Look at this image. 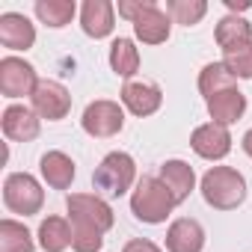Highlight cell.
Listing matches in <instances>:
<instances>
[{
  "label": "cell",
  "instance_id": "obj_1",
  "mask_svg": "<svg viewBox=\"0 0 252 252\" xmlns=\"http://www.w3.org/2000/svg\"><path fill=\"white\" fill-rule=\"evenodd\" d=\"M175 196L169 193V187L155 178V175H143L137 181V190L131 193V211L140 222H149V225H158V222H166V217L172 214L175 208Z\"/></svg>",
  "mask_w": 252,
  "mask_h": 252
},
{
  "label": "cell",
  "instance_id": "obj_2",
  "mask_svg": "<svg viewBox=\"0 0 252 252\" xmlns=\"http://www.w3.org/2000/svg\"><path fill=\"white\" fill-rule=\"evenodd\" d=\"M202 196L217 211H234L246 199V181L231 166H211L202 175Z\"/></svg>",
  "mask_w": 252,
  "mask_h": 252
},
{
  "label": "cell",
  "instance_id": "obj_3",
  "mask_svg": "<svg viewBox=\"0 0 252 252\" xmlns=\"http://www.w3.org/2000/svg\"><path fill=\"white\" fill-rule=\"evenodd\" d=\"M137 178V163L128 152H110L92 172V184L104 196H125Z\"/></svg>",
  "mask_w": 252,
  "mask_h": 252
},
{
  "label": "cell",
  "instance_id": "obj_4",
  "mask_svg": "<svg viewBox=\"0 0 252 252\" xmlns=\"http://www.w3.org/2000/svg\"><path fill=\"white\" fill-rule=\"evenodd\" d=\"M3 202H6V208L12 214L33 217L45 205V190L30 172H12L3 181Z\"/></svg>",
  "mask_w": 252,
  "mask_h": 252
},
{
  "label": "cell",
  "instance_id": "obj_5",
  "mask_svg": "<svg viewBox=\"0 0 252 252\" xmlns=\"http://www.w3.org/2000/svg\"><path fill=\"white\" fill-rule=\"evenodd\" d=\"M65 208H68V222L74 225H86V228H95V231H110L116 217H113V208L101 199V196H92V193H71L65 199Z\"/></svg>",
  "mask_w": 252,
  "mask_h": 252
},
{
  "label": "cell",
  "instance_id": "obj_6",
  "mask_svg": "<svg viewBox=\"0 0 252 252\" xmlns=\"http://www.w3.org/2000/svg\"><path fill=\"white\" fill-rule=\"evenodd\" d=\"M83 131L89 137H98V140H107V137H116L122 128H125V110L116 104V101H92L86 110H83Z\"/></svg>",
  "mask_w": 252,
  "mask_h": 252
},
{
  "label": "cell",
  "instance_id": "obj_7",
  "mask_svg": "<svg viewBox=\"0 0 252 252\" xmlns=\"http://www.w3.org/2000/svg\"><path fill=\"white\" fill-rule=\"evenodd\" d=\"M39 86V77H36V68L21 60V57H3L0 60V92L6 98H24V95H33Z\"/></svg>",
  "mask_w": 252,
  "mask_h": 252
},
{
  "label": "cell",
  "instance_id": "obj_8",
  "mask_svg": "<svg viewBox=\"0 0 252 252\" xmlns=\"http://www.w3.org/2000/svg\"><path fill=\"white\" fill-rule=\"evenodd\" d=\"M30 101H33V110L39 113V119H48V122L65 119L71 110V95L60 80H39Z\"/></svg>",
  "mask_w": 252,
  "mask_h": 252
},
{
  "label": "cell",
  "instance_id": "obj_9",
  "mask_svg": "<svg viewBox=\"0 0 252 252\" xmlns=\"http://www.w3.org/2000/svg\"><path fill=\"white\" fill-rule=\"evenodd\" d=\"M190 146L199 158L205 160H222L228 152H231V134L225 125H217V122H208V125H199L190 137Z\"/></svg>",
  "mask_w": 252,
  "mask_h": 252
},
{
  "label": "cell",
  "instance_id": "obj_10",
  "mask_svg": "<svg viewBox=\"0 0 252 252\" xmlns=\"http://www.w3.org/2000/svg\"><path fill=\"white\" fill-rule=\"evenodd\" d=\"M3 134L12 140V143H30L39 137V113L33 107H24V104H9L3 110Z\"/></svg>",
  "mask_w": 252,
  "mask_h": 252
},
{
  "label": "cell",
  "instance_id": "obj_11",
  "mask_svg": "<svg viewBox=\"0 0 252 252\" xmlns=\"http://www.w3.org/2000/svg\"><path fill=\"white\" fill-rule=\"evenodd\" d=\"M122 104L128 107L134 116H152L160 110L163 104V92L158 83H149V80H128L122 89Z\"/></svg>",
  "mask_w": 252,
  "mask_h": 252
},
{
  "label": "cell",
  "instance_id": "obj_12",
  "mask_svg": "<svg viewBox=\"0 0 252 252\" xmlns=\"http://www.w3.org/2000/svg\"><path fill=\"white\" fill-rule=\"evenodd\" d=\"M36 42V27L21 12H3L0 15V45L9 51H30Z\"/></svg>",
  "mask_w": 252,
  "mask_h": 252
},
{
  "label": "cell",
  "instance_id": "obj_13",
  "mask_svg": "<svg viewBox=\"0 0 252 252\" xmlns=\"http://www.w3.org/2000/svg\"><path fill=\"white\" fill-rule=\"evenodd\" d=\"M80 27L92 39H107L116 27V6L110 0H86L80 9Z\"/></svg>",
  "mask_w": 252,
  "mask_h": 252
},
{
  "label": "cell",
  "instance_id": "obj_14",
  "mask_svg": "<svg viewBox=\"0 0 252 252\" xmlns=\"http://www.w3.org/2000/svg\"><path fill=\"white\" fill-rule=\"evenodd\" d=\"M166 249L169 252H202L205 249V228L199 220L181 217L166 231Z\"/></svg>",
  "mask_w": 252,
  "mask_h": 252
},
{
  "label": "cell",
  "instance_id": "obj_15",
  "mask_svg": "<svg viewBox=\"0 0 252 252\" xmlns=\"http://www.w3.org/2000/svg\"><path fill=\"white\" fill-rule=\"evenodd\" d=\"M169 27H172V18L158 6L152 3L137 21H134V33L143 45H163L169 39Z\"/></svg>",
  "mask_w": 252,
  "mask_h": 252
},
{
  "label": "cell",
  "instance_id": "obj_16",
  "mask_svg": "<svg viewBox=\"0 0 252 252\" xmlns=\"http://www.w3.org/2000/svg\"><path fill=\"white\" fill-rule=\"evenodd\" d=\"M208 113H211V119L217 122V125H234L243 113H246V95L237 89V86H231V89H222V92H217L214 98H208Z\"/></svg>",
  "mask_w": 252,
  "mask_h": 252
},
{
  "label": "cell",
  "instance_id": "obj_17",
  "mask_svg": "<svg viewBox=\"0 0 252 252\" xmlns=\"http://www.w3.org/2000/svg\"><path fill=\"white\" fill-rule=\"evenodd\" d=\"M42 178L54 190H68L74 181V160L65 152H45L42 155Z\"/></svg>",
  "mask_w": 252,
  "mask_h": 252
},
{
  "label": "cell",
  "instance_id": "obj_18",
  "mask_svg": "<svg viewBox=\"0 0 252 252\" xmlns=\"http://www.w3.org/2000/svg\"><path fill=\"white\" fill-rule=\"evenodd\" d=\"M160 181L169 187V193L175 196V202H184L193 193V187H196V172L184 160H166L160 166Z\"/></svg>",
  "mask_w": 252,
  "mask_h": 252
},
{
  "label": "cell",
  "instance_id": "obj_19",
  "mask_svg": "<svg viewBox=\"0 0 252 252\" xmlns=\"http://www.w3.org/2000/svg\"><path fill=\"white\" fill-rule=\"evenodd\" d=\"M217 45L222 48V54L237 51V48H243V45H252V24H249L246 18L225 15V18L217 24Z\"/></svg>",
  "mask_w": 252,
  "mask_h": 252
},
{
  "label": "cell",
  "instance_id": "obj_20",
  "mask_svg": "<svg viewBox=\"0 0 252 252\" xmlns=\"http://www.w3.org/2000/svg\"><path fill=\"white\" fill-rule=\"evenodd\" d=\"M39 243L45 252H63L71 246V222L65 217H48L39 225Z\"/></svg>",
  "mask_w": 252,
  "mask_h": 252
},
{
  "label": "cell",
  "instance_id": "obj_21",
  "mask_svg": "<svg viewBox=\"0 0 252 252\" xmlns=\"http://www.w3.org/2000/svg\"><path fill=\"white\" fill-rule=\"evenodd\" d=\"M110 68L119 77H134L140 71V51L131 39H116L110 45Z\"/></svg>",
  "mask_w": 252,
  "mask_h": 252
},
{
  "label": "cell",
  "instance_id": "obj_22",
  "mask_svg": "<svg viewBox=\"0 0 252 252\" xmlns=\"http://www.w3.org/2000/svg\"><path fill=\"white\" fill-rule=\"evenodd\" d=\"M0 249L3 252H33V234L27 231L24 222L18 220H3L0 222Z\"/></svg>",
  "mask_w": 252,
  "mask_h": 252
},
{
  "label": "cell",
  "instance_id": "obj_23",
  "mask_svg": "<svg viewBox=\"0 0 252 252\" xmlns=\"http://www.w3.org/2000/svg\"><path fill=\"white\" fill-rule=\"evenodd\" d=\"M74 12H77L74 0H36V15H39V21L48 24V27H54V30L65 27L74 18Z\"/></svg>",
  "mask_w": 252,
  "mask_h": 252
},
{
  "label": "cell",
  "instance_id": "obj_24",
  "mask_svg": "<svg viewBox=\"0 0 252 252\" xmlns=\"http://www.w3.org/2000/svg\"><path fill=\"white\" fill-rule=\"evenodd\" d=\"M231 86H234V77L228 74V68H225L222 63H208V65L199 71V92L205 95V101L214 98V95L222 92V89H231Z\"/></svg>",
  "mask_w": 252,
  "mask_h": 252
},
{
  "label": "cell",
  "instance_id": "obj_25",
  "mask_svg": "<svg viewBox=\"0 0 252 252\" xmlns=\"http://www.w3.org/2000/svg\"><path fill=\"white\" fill-rule=\"evenodd\" d=\"M205 12H208L205 0H166V15L175 24H184V27L199 24L205 18Z\"/></svg>",
  "mask_w": 252,
  "mask_h": 252
},
{
  "label": "cell",
  "instance_id": "obj_26",
  "mask_svg": "<svg viewBox=\"0 0 252 252\" xmlns=\"http://www.w3.org/2000/svg\"><path fill=\"white\" fill-rule=\"evenodd\" d=\"M222 65L228 68L231 77H243V80H252V45H243L237 51H228L222 57Z\"/></svg>",
  "mask_w": 252,
  "mask_h": 252
},
{
  "label": "cell",
  "instance_id": "obj_27",
  "mask_svg": "<svg viewBox=\"0 0 252 252\" xmlns=\"http://www.w3.org/2000/svg\"><path fill=\"white\" fill-rule=\"evenodd\" d=\"M101 246H104V234L101 231L71 222V249L74 252H98Z\"/></svg>",
  "mask_w": 252,
  "mask_h": 252
},
{
  "label": "cell",
  "instance_id": "obj_28",
  "mask_svg": "<svg viewBox=\"0 0 252 252\" xmlns=\"http://www.w3.org/2000/svg\"><path fill=\"white\" fill-rule=\"evenodd\" d=\"M152 3H155V0H137V3H131V0H119V15H122V18H128V21L134 24V21L152 6Z\"/></svg>",
  "mask_w": 252,
  "mask_h": 252
},
{
  "label": "cell",
  "instance_id": "obj_29",
  "mask_svg": "<svg viewBox=\"0 0 252 252\" xmlns=\"http://www.w3.org/2000/svg\"><path fill=\"white\" fill-rule=\"evenodd\" d=\"M122 252H163L158 243H152V240H128V243H125V249Z\"/></svg>",
  "mask_w": 252,
  "mask_h": 252
},
{
  "label": "cell",
  "instance_id": "obj_30",
  "mask_svg": "<svg viewBox=\"0 0 252 252\" xmlns=\"http://www.w3.org/2000/svg\"><path fill=\"white\" fill-rule=\"evenodd\" d=\"M225 6H228L231 12H246L252 3H249V0H225Z\"/></svg>",
  "mask_w": 252,
  "mask_h": 252
},
{
  "label": "cell",
  "instance_id": "obj_31",
  "mask_svg": "<svg viewBox=\"0 0 252 252\" xmlns=\"http://www.w3.org/2000/svg\"><path fill=\"white\" fill-rule=\"evenodd\" d=\"M243 152H246V155L252 158V128H249V131L243 134Z\"/></svg>",
  "mask_w": 252,
  "mask_h": 252
}]
</instances>
